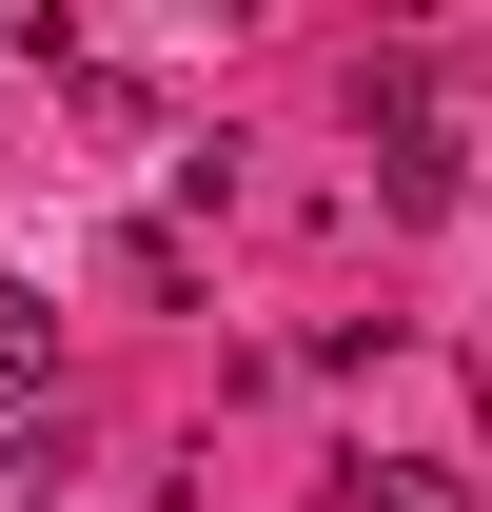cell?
Here are the masks:
<instances>
[{"label":"cell","instance_id":"2","mask_svg":"<svg viewBox=\"0 0 492 512\" xmlns=\"http://www.w3.org/2000/svg\"><path fill=\"white\" fill-rule=\"evenodd\" d=\"M355 512H473V473H453V453H374Z\"/></svg>","mask_w":492,"mask_h":512},{"label":"cell","instance_id":"3","mask_svg":"<svg viewBox=\"0 0 492 512\" xmlns=\"http://www.w3.org/2000/svg\"><path fill=\"white\" fill-rule=\"evenodd\" d=\"M40 512H60V493H40Z\"/></svg>","mask_w":492,"mask_h":512},{"label":"cell","instance_id":"1","mask_svg":"<svg viewBox=\"0 0 492 512\" xmlns=\"http://www.w3.org/2000/svg\"><path fill=\"white\" fill-rule=\"evenodd\" d=\"M40 394H60V316L0 276V414H40Z\"/></svg>","mask_w":492,"mask_h":512}]
</instances>
